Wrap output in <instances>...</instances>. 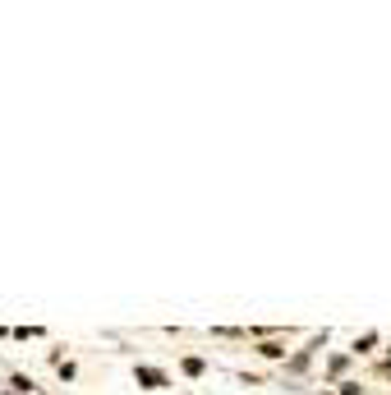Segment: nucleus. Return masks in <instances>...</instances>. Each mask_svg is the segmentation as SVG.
<instances>
[{
	"label": "nucleus",
	"instance_id": "2",
	"mask_svg": "<svg viewBox=\"0 0 391 395\" xmlns=\"http://www.w3.org/2000/svg\"><path fill=\"white\" fill-rule=\"evenodd\" d=\"M134 377H138V386H147V391H166V386H170V377L161 373V368H147V363H138Z\"/></svg>",
	"mask_w": 391,
	"mask_h": 395
},
{
	"label": "nucleus",
	"instance_id": "6",
	"mask_svg": "<svg viewBox=\"0 0 391 395\" xmlns=\"http://www.w3.org/2000/svg\"><path fill=\"white\" fill-rule=\"evenodd\" d=\"M373 345H378V336H373V331H369V336H364V341H355V354H369Z\"/></svg>",
	"mask_w": 391,
	"mask_h": 395
},
{
	"label": "nucleus",
	"instance_id": "4",
	"mask_svg": "<svg viewBox=\"0 0 391 395\" xmlns=\"http://www.w3.org/2000/svg\"><path fill=\"white\" fill-rule=\"evenodd\" d=\"M350 368V354H332V359H327V377H341Z\"/></svg>",
	"mask_w": 391,
	"mask_h": 395
},
{
	"label": "nucleus",
	"instance_id": "5",
	"mask_svg": "<svg viewBox=\"0 0 391 395\" xmlns=\"http://www.w3.org/2000/svg\"><path fill=\"white\" fill-rule=\"evenodd\" d=\"M179 368H184V377H202V373H207V363H202V359H184Z\"/></svg>",
	"mask_w": 391,
	"mask_h": 395
},
{
	"label": "nucleus",
	"instance_id": "3",
	"mask_svg": "<svg viewBox=\"0 0 391 395\" xmlns=\"http://www.w3.org/2000/svg\"><path fill=\"white\" fill-rule=\"evenodd\" d=\"M258 354H263V359H286V341H263Z\"/></svg>",
	"mask_w": 391,
	"mask_h": 395
},
{
	"label": "nucleus",
	"instance_id": "1",
	"mask_svg": "<svg viewBox=\"0 0 391 395\" xmlns=\"http://www.w3.org/2000/svg\"><path fill=\"white\" fill-rule=\"evenodd\" d=\"M323 345H327V331H323V336H313V341H309V345H304V350H300V354H295V359H290V363H286V373H304V368H309V363H313V354L323 350Z\"/></svg>",
	"mask_w": 391,
	"mask_h": 395
}]
</instances>
